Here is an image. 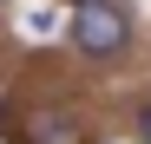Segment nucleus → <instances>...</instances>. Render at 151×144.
<instances>
[{
    "instance_id": "nucleus-1",
    "label": "nucleus",
    "mask_w": 151,
    "mask_h": 144,
    "mask_svg": "<svg viewBox=\"0 0 151 144\" xmlns=\"http://www.w3.org/2000/svg\"><path fill=\"white\" fill-rule=\"evenodd\" d=\"M132 39H138V13L125 7V0H86V7L66 13V46H72V59H86V66L132 59Z\"/></svg>"
},
{
    "instance_id": "nucleus-5",
    "label": "nucleus",
    "mask_w": 151,
    "mask_h": 144,
    "mask_svg": "<svg viewBox=\"0 0 151 144\" xmlns=\"http://www.w3.org/2000/svg\"><path fill=\"white\" fill-rule=\"evenodd\" d=\"M0 7H7V0H0Z\"/></svg>"
},
{
    "instance_id": "nucleus-4",
    "label": "nucleus",
    "mask_w": 151,
    "mask_h": 144,
    "mask_svg": "<svg viewBox=\"0 0 151 144\" xmlns=\"http://www.w3.org/2000/svg\"><path fill=\"white\" fill-rule=\"evenodd\" d=\"M66 7H86V0H66Z\"/></svg>"
},
{
    "instance_id": "nucleus-3",
    "label": "nucleus",
    "mask_w": 151,
    "mask_h": 144,
    "mask_svg": "<svg viewBox=\"0 0 151 144\" xmlns=\"http://www.w3.org/2000/svg\"><path fill=\"white\" fill-rule=\"evenodd\" d=\"M132 131H138V144H151V98H138V111H132Z\"/></svg>"
},
{
    "instance_id": "nucleus-2",
    "label": "nucleus",
    "mask_w": 151,
    "mask_h": 144,
    "mask_svg": "<svg viewBox=\"0 0 151 144\" xmlns=\"http://www.w3.org/2000/svg\"><path fill=\"white\" fill-rule=\"evenodd\" d=\"M13 144H86V125H79V111H72V105L40 98V105H27V111H20Z\"/></svg>"
}]
</instances>
